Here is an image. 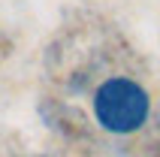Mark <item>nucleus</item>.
<instances>
[{
	"instance_id": "obj_1",
	"label": "nucleus",
	"mask_w": 160,
	"mask_h": 157,
	"mask_svg": "<svg viewBox=\"0 0 160 157\" xmlns=\"http://www.w3.org/2000/svg\"><path fill=\"white\" fill-rule=\"evenodd\" d=\"M97 121L112 133H130L148 118V94L130 78H109L94 100Z\"/></svg>"
}]
</instances>
